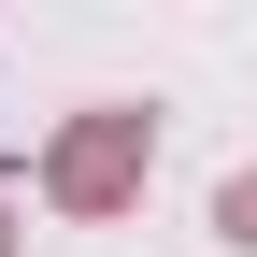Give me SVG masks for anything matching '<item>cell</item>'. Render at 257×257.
<instances>
[{
  "label": "cell",
  "instance_id": "cell-1",
  "mask_svg": "<svg viewBox=\"0 0 257 257\" xmlns=\"http://www.w3.org/2000/svg\"><path fill=\"white\" fill-rule=\"evenodd\" d=\"M43 186H57L72 214L143 200V114H72V128H57V157H43Z\"/></svg>",
  "mask_w": 257,
  "mask_h": 257
},
{
  "label": "cell",
  "instance_id": "cell-2",
  "mask_svg": "<svg viewBox=\"0 0 257 257\" xmlns=\"http://www.w3.org/2000/svg\"><path fill=\"white\" fill-rule=\"evenodd\" d=\"M214 229H229V243H257V172H229V200H214Z\"/></svg>",
  "mask_w": 257,
  "mask_h": 257
}]
</instances>
